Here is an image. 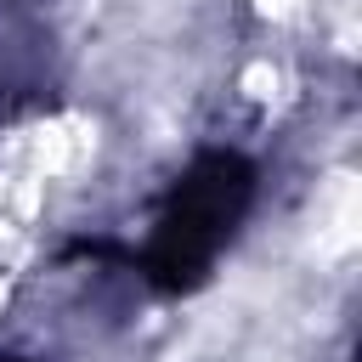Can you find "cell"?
<instances>
[{"instance_id":"obj_1","label":"cell","mask_w":362,"mask_h":362,"mask_svg":"<svg viewBox=\"0 0 362 362\" xmlns=\"http://www.w3.org/2000/svg\"><path fill=\"white\" fill-rule=\"evenodd\" d=\"M85 153H90L85 119H51V124H34L28 136L11 141V158H23L17 175H28V181H40V175H68V170L85 164Z\"/></svg>"},{"instance_id":"obj_2","label":"cell","mask_w":362,"mask_h":362,"mask_svg":"<svg viewBox=\"0 0 362 362\" xmlns=\"http://www.w3.org/2000/svg\"><path fill=\"white\" fill-rule=\"evenodd\" d=\"M356 226H362V192L351 170H334L317 181V209H311V238L317 255H351L356 249Z\"/></svg>"},{"instance_id":"obj_3","label":"cell","mask_w":362,"mask_h":362,"mask_svg":"<svg viewBox=\"0 0 362 362\" xmlns=\"http://www.w3.org/2000/svg\"><path fill=\"white\" fill-rule=\"evenodd\" d=\"M243 90H249L255 102H272V96H283V74H277L272 62H255V68L243 74Z\"/></svg>"},{"instance_id":"obj_4","label":"cell","mask_w":362,"mask_h":362,"mask_svg":"<svg viewBox=\"0 0 362 362\" xmlns=\"http://www.w3.org/2000/svg\"><path fill=\"white\" fill-rule=\"evenodd\" d=\"M300 6H305V0H260V11H266V17H294Z\"/></svg>"}]
</instances>
